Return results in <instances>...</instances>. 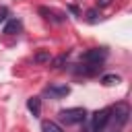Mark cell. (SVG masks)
Wrapping results in <instances>:
<instances>
[{
    "label": "cell",
    "instance_id": "cell-7",
    "mask_svg": "<svg viewBox=\"0 0 132 132\" xmlns=\"http://www.w3.org/2000/svg\"><path fill=\"white\" fill-rule=\"evenodd\" d=\"M70 93V89L68 87H56V85H50L47 89H45V95H50L52 99H60V97H66Z\"/></svg>",
    "mask_w": 132,
    "mask_h": 132
},
{
    "label": "cell",
    "instance_id": "cell-3",
    "mask_svg": "<svg viewBox=\"0 0 132 132\" xmlns=\"http://www.w3.org/2000/svg\"><path fill=\"white\" fill-rule=\"evenodd\" d=\"M116 122V128H122L124 124H128L130 120V105L128 103H118L116 107H111V118Z\"/></svg>",
    "mask_w": 132,
    "mask_h": 132
},
{
    "label": "cell",
    "instance_id": "cell-1",
    "mask_svg": "<svg viewBox=\"0 0 132 132\" xmlns=\"http://www.w3.org/2000/svg\"><path fill=\"white\" fill-rule=\"evenodd\" d=\"M60 120L64 122V124H80V122H85V118H87V111H85V107H68V109H60Z\"/></svg>",
    "mask_w": 132,
    "mask_h": 132
},
{
    "label": "cell",
    "instance_id": "cell-6",
    "mask_svg": "<svg viewBox=\"0 0 132 132\" xmlns=\"http://www.w3.org/2000/svg\"><path fill=\"white\" fill-rule=\"evenodd\" d=\"M97 72H101V64H80L78 68H76V74H85V76H93V74H97Z\"/></svg>",
    "mask_w": 132,
    "mask_h": 132
},
{
    "label": "cell",
    "instance_id": "cell-12",
    "mask_svg": "<svg viewBox=\"0 0 132 132\" xmlns=\"http://www.w3.org/2000/svg\"><path fill=\"white\" fill-rule=\"evenodd\" d=\"M101 82H103L105 87H113V85L120 82V76H118V74H105V76L101 78Z\"/></svg>",
    "mask_w": 132,
    "mask_h": 132
},
{
    "label": "cell",
    "instance_id": "cell-2",
    "mask_svg": "<svg viewBox=\"0 0 132 132\" xmlns=\"http://www.w3.org/2000/svg\"><path fill=\"white\" fill-rule=\"evenodd\" d=\"M109 118H111V109L105 107V109H99L93 113L91 118V132H103L109 124Z\"/></svg>",
    "mask_w": 132,
    "mask_h": 132
},
{
    "label": "cell",
    "instance_id": "cell-10",
    "mask_svg": "<svg viewBox=\"0 0 132 132\" xmlns=\"http://www.w3.org/2000/svg\"><path fill=\"white\" fill-rule=\"evenodd\" d=\"M41 132H64L60 124L52 122V120H43L41 122Z\"/></svg>",
    "mask_w": 132,
    "mask_h": 132
},
{
    "label": "cell",
    "instance_id": "cell-5",
    "mask_svg": "<svg viewBox=\"0 0 132 132\" xmlns=\"http://www.w3.org/2000/svg\"><path fill=\"white\" fill-rule=\"evenodd\" d=\"M39 14H43L47 21H52V23H62L64 21V14L62 12H56V10H52V8H47V6H39Z\"/></svg>",
    "mask_w": 132,
    "mask_h": 132
},
{
    "label": "cell",
    "instance_id": "cell-15",
    "mask_svg": "<svg viewBox=\"0 0 132 132\" xmlns=\"http://www.w3.org/2000/svg\"><path fill=\"white\" fill-rule=\"evenodd\" d=\"M97 14H99V12H97V8H93V10H89V12H87L89 21H97Z\"/></svg>",
    "mask_w": 132,
    "mask_h": 132
},
{
    "label": "cell",
    "instance_id": "cell-13",
    "mask_svg": "<svg viewBox=\"0 0 132 132\" xmlns=\"http://www.w3.org/2000/svg\"><path fill=\"white\" fill-rule=\"evenodd\" d=\"M66 56H68V54H62V56H58V58H56V60L52 62V64H54V68H60V66L64 64V60H66Z\"/></svg>",
    "mask_w": 132,
    "mask_h": 132
},
{
    "label": "cell",
    "instance_id": "cell-16",
    "mask_svg": "<svg viewBox=\"0 0 132 132\" xmlns=\"http://www.w3.org/2000/svg\"><path fill=\"white\" fill-rule=\"evenodd\" d=\"M111 4V0H97V6L99 8H105V6H109Z\"/></svg>",
    "mask_w": 132,
    "mask_h": 132
},
{
    "label": "cell",
    "instance_id": "cell-4",
    "mask_svg": "<svg viewBox=\"0 0 132 132\" xmlns=\"http://www.w3.org/2000/svg\"><path fill=\"white\" fill-rule=\"evenodd\" d=\"M105 58H107V50L105 47H93V50L82 54L80 62H85V64H103Z\"/></svg>",
    "mask_w": 132,
    "mask_h": 132
},
{
    "label": "cell",
    "instance_id": "cell-8",
    "mask_svg": "<svg viewBox=\"0 0 132 132\" xmlns=\"http://www.w3.org/2000/svg\"><path fill=\"white\" fill-rule=\"evenodd\" d=\"M27 107H29V111L37 118V116L41 113V99H39V97H31V99H27Z\"/></svg>",
    "mask_w": 132,
    "mask_h": 132
},
{
    "label": "cell",
    "instance_id": "cell-11",
    "mask_svg": "<svg viewBox=\"0 0 132 132\" xmlns=\"http://www.w3.org/2000/svg\"><path fill=\"white\" fill-rule=\"evenodd\" d=\"M33 62H35V64H50V62H52V56H50V52L41 50V52H37V54L33 56Z\"/></svg>",
    "mask_w": 132,
    "mask_h": 132
},
{
    "label": "cell",
    "instance_id": "cell-14",
    "mask_svg": "<svg viewBox=\"0 0 132 132\" xmlns=\"http://www.w3.org/2000/svg\"><path fill=\"white\" fill-rule=\"evenodd\" d=\"M6 16H8V8L6 6H0V23L6 21Z\"/></svg>",
    "mask_w": 132,
    "mask_h": 132
},
{
    "label": "cell",
    "instance_id": "cell-9",
    "mask_svg": "<svg viewBox=\"0 0 132 132\" xmlns=\"http://www.w3.org/2000/svg\"><path fill=\"white\" fill-rule=\"evenodd\" d=\"M19 31H21V23H19L16 19L6 21V25H4V33H6V35H14V33H19Z\"/></svg>",
    "mask_w": 132,
    "mask_h": 132
}]
</instances>
